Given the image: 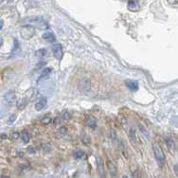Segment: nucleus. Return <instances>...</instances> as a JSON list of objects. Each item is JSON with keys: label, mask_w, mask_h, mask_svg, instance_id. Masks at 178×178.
<instances>
[{"label": "nucleus", "mask_w": 178, "mask_h": 178, "mask_svg": "<svg viewBox=\"0 0 178 178\" xmlns=\"http://www.w3.org/2000/svg\"><path fill=\"white\" fill-rule=\"evenodd\" d=\"M152 149H154V154L155 156V159L160 166H164L166 163V156L163 152V150L159 145V143L154 142L152 143Z\"/></svg>", "instance_id": "1"}, {"label": "nucleus", "mask_w": 178, "mask_h": 178, "mask_svg": "<svg viewBox=\"0 0 178 178\" xmlns=\"http://www.w3.org/2000/svg\"><path fill=\"white\" fill-rule=\"evenodd\" d=\"M26 21H28L30 24H33L37 26L40 30H44V29H47V24L45 22V20H43L40 17H30L26 19Z\"/></svg>", "instance_id": "2"}, {"label": "nucleus", "mask_w": 178, "mask_h": 178, "mask_svg": "<svg viewBox=\"0 0 178 178\" xmlns=\"http://www.w3.org/2000/svg\"><path fill=\"white\" fill-rule=\"evenodd\" d=\"M35 33V30L31 26H25L21 30V35L25 40H29L30 39Z\"/></svg>", "instance_id": "3"}, {"label": "nucleus", "mask_w": 178, "mask_h": 178, "mask_svg": "<svg viewBox=\"0 0 178 178\" xmlns=\"http://www.w3.org/2000/svg\"><path fill=\"white\" fill-rule=\"evenodd\" d=\"M52 52H53V55L57 60H61V59L63 58V54H64L62 45H60V44L53 45L52 46Z\"/></svg>", "instance_id": "4"}, {"label": "nucleus", "mask_w": 178, "mask_h": 178, "mask_svg": "<svg viewBox=\"0 0 178 178\" xmlns=\"http://www.w3.org/2000/svg\"><path fill=\"white\" fill-rule=\"evenodd\" d=\"M97 171L100 177H105V172H104V164L103 161L100 157L97 158Z\"/></svg>", "instance_id": "5"}, {"label": "nucleus", "mask_w": 178, "mask_h": 178, "mask_svg": "<svg viewBox=\"0 0 178 178\" xmlns=\"http://www.w3.org/2000/svg\"><path fill=\"white\" fill-rule=\"evenodd\" d=\"M5 99H6L7 103H9V105H12L15 101V93L13 91L8 92L5 95Z\"/></svg>", "instance_id": "6"}, {"label": "nucleus", "mask_w": 178, "mask_h": 178, "mask_svg": "<svg viewBox=\"0 0 178 178\" xmlns=\"http://www.w3.org/2000/svg\"><path fill=\"white\" fill-rule=\"evenodd\" d=\"M126 86L131 91H137L138 89V82L135 81H126Z\"/></svg>", "instance_id": "7"}, {"label": "nucleus", "mask_w": 178, "mask_h": 178, "mask_svg": "<svg viewBox=\"0 0 178 178\" xmlns=\"http://www.w3.org/2000/svg\"><path fill=\"white\" fill-rule=\"evenodd\" d=\"M128 8H129V10H131L133 12L138 11L139 9L138 1V0H129L128 1Z\"/></svg>", "instance_id": "8"}, {"label": "nucleus", "mask_w": 178, "mask_h": 178, "mask_svg": "<svg viewBox=\"0 0 178 178\" xmlns=\"http://www.w3.org/2000/svg\"><path fill=\"white\" fill-rule=\"evenodd\" d=\"M47 98H42L38 103L35 104V109L37 111H41L42 109H44L47 106Z\"/></svg>", "instance_id": "9"}, {"label": "nucleus", "mask_w": 178, "mask_h": 178, "mask_svg": "<svg viewBox=\"0 0 178 178\" xmlns=\"http://www.w3.org/2000/svg\"><path fill=\"white\" fill-rule=\"evenodd\" d=\"M43 39L46 40L47 42H48V43H53V42H55L56 38L54 36V34L52 32H45L43 34Z\"/></svg>", "instance_id": "10"}, {"label": "nucleus", "mask_w": 178, "mask_h": 178, "mask_svg": "<svg viewBox=\"0 0 178 178\" xmlns=\"http://www.w3.org/2000/svg\"><path fill=\"white\" fill-rule=\"evenodd\" d=\"M107 168H108V169H109V172H110V174H111V176L116 177V176H117V168H116V166L111 162V161H108V162H107Z\"/></svg>", "instance_id": "11"}, {"label": "nucleus", "mask_w": 178, "mask_h": 178, "mask_svg": "<svg viewBox=\"0 0 178 178\" xmlns=\"http://www.w3.org/2000/svg\"><path fill=\"white\" fill-rule=\"evenodd\" d=\"M166 144H167L168 149L169 150V152H171L172 154H173V152H175V143H174V141L171 138H166Z\"/></svg>", "instance_id": "12"}, {"label": "nucleus", "mask_w": 178, "mask_h": 178, "mask_svg": "<svg viewBox=\"0 0 178 178\" xmlns=\"http://www.w3.org/2000/svg\"><path fill=\"white\" fill-rule=\"evenodd\" d=\"M20 52V46H19V43L17 40H14V46H13V49H12V56H15L17 53Z\"/></svg>", "instance_id": "13"}, {"label": "nucleus", "mask_w": 178, "mask_h": 178, "mask_svg": "<svg viewBox=\"0 0 178 178\" xmlns=\"http://www.w3.org/2000/svg\"><path fill=\"white\" fill-rule=\"evenodd\" d=\"M21 138H22V140H23L25 143H28V142L30 141V134L29 132L24 131V132H22V134H21Z\"/></svg>", "instance_id": "14"}, {"label": "nucleus", "mask_w": 178, "mask_h": 178, "mask_svg": "<svg viewBox=\"0 0 178 178\" xmlns=\"http://www.w3.org/2000/svg\"><path fill=\"white\" fill-rule=\"evenodd\" d=\"M47 50L46 48H41V49H38L35 52V55L38 58H44L47 55Z\"/></svg>", "instance_id": "15"}, {"label": "nucleus", "mask_w": 178, "mask_h": 178, "mask_svg": "<svg viewBox=\"0 0 178 178\" xmlns=\"http://www.w3.org/2000/svg\"><path fill=\"white\" fill-rule=\"evenodd\" d=\"M79 86H82V89L83 90H88L89 88V86H90V83H89V81L87 79H83L80 82V84Z\"/></svg>", "instance_id": "16"}, {"label": "nucleus", "mask_w": 178, "mask_h": 178, "mask_svg": "<svg viewBox=\"0 0 178 178\" xmlns=\"http://www.w3.org/2000/svg\"><path fill=\"white\" fill-rule=\"evenodd\" d=\"M16 104H17V108L18 109L22 110V109H24L25 107H26V105H27V100L25 99H22L18 100Z\"/></svg>", "instance_id": "17"}, {"label": "nucleus", "mask_w": 178, "mask_h": 178, "mask_svg": "<svg viewBox=\"0 0 178 178\" xmlns=\"http://www.w3.org/2000/svg\"><path fill=\"white\" fill-rule=\"evenodd\" d=\"M38 97H39V91L37 89H35L34 91H33V93H32V97L30 99V101H34Z\"/></svg>", "instance_id": "18"}, {"label": "nucleus", "mask_w": 178, "mask_h": 178, "mask_svg": "<svg viewBox=\"0 0 178 178\" xmlns=\"http://www.w3.org/2000/svg\"><path fill=\"white\" fill-rule=\"evenodd\" d=\"M87 123H88V125L91 127V128H96V126H97L96 121H95L94 120H93V118H89L88 121H87Z\"/></svg>", "instance_id": "19"}, {"label": "nucleus", "mask_w": 178, "mask_h": 178, "mask_svg": "<svg viewBox=\"0 0 178 178\" xmlns=\"http://www.w3.org/2000/svg\"><path fill=\"white\" fill-rule=\"evenodd\" d=\"M75 156H76V158L81 159V158H82V157L84 156V152H82V151H78V152L75 154Z\"/></svg>", "instance_id": "20"}, {"label": "nucleus", "mask_w": 178, "mask_h": 178, "mask_svg": "<svg viewBox=\"0 0 178 178\" xmlns=\"http://www.w3.org/2000/svg\"><path fill=\"white\" fill-rule=\"evenodd\" d=\"M70 117H71V116H70V114L67 112V111H65L63 113V118H64V120H70Z\"/></svg>", "instance_id": "21"}, {"label": "nucleus", "mask_w": 178, "mask_h": 178, "mask_svg": "<svg viewBox=\"0 0 178 178\" xmlns=\"http://www.w3.org/2000/svg\"><path fill=\"white\" fill-rule=\"evenodd\" d=\"M50 121H51V118L50 117H44L43 120H41V122L43 124H45V125H47L48 123H50Z\"/></svg>", "instance_id": "22"}, {"label": "nucleus", "mask_w": 178, "mask_h": 178, "mask_svg": "<svg viewBox=\"0 0 178 178\" xmlns=\"http://www.w3.org/2000/svg\"><path fill=\"white\" fill-rule=\"evenodd\" d=\"M130 137H131V138H132V140H133L134 142L137 141V135H135V134H134V132L133 130L130 132Z\"/></svg>", "instance_id": "23"}, {"label": "nucleus", "mask_w": 178, "mask_h": 178, "mask_svg": "<svg viewBox=\"0 0 178 178\" xmlns=\"http://www.w3.org/2000/svg\"><path fill=\"white\" fill-rule=\"evenodd\" d=\"M139 129H140V131H141L142 133H144V134H145L147 138H149V133L146 131V129L144 128V127H142L141 125H139Z\"/></svg>", "instance_id": "24"}, {"label": "nucleus", "mask_w": 178, "mask_h": 178, "mask_svg": "<svg viewBox=\"0 0 178 178\" xmlns=\"http://www.w3.org/2000/svg\"><path fill=\"white\" fill-rule=\"evenodd\" d=\"M50 72H51V69H50V68H45L44 71H43V74H42V77H44V76L48 75Z\"/></svg>", "instance_id": "25"}, {"label": "nucleus", "mask_w": 178, "mask_h": 178, "mask_svg": "<svg viewBox=\"0 0 178 178\" xmlns=\"http://www.w3.org/2000/svg\"><path fill=\"white\" fill-rule=\"evenodd\" d=\"M15 118H16V116H15V115H12V116L9 117V120H8V122H9V123H12V122L15 120Z\"/></svg>", "instance_id": "26"}, {"label": "nucleus", "mask_w": 178, "mask_h": 178, "mask_svg": "<svg viewBox=\"0 0 178 178\" xmlns=\"http://www.w3.org/2000/svg\"><path fill=\"white\" fill-rule=\"evenodd\" d=\"M65 133H66V129L65 128V127H61L60 131L58 132V134H65Z\"/></svg>", "instance_id": "27"}, {"label": "nucleus", "mask_w": 178, "mask_h": 178, "mask_svg": "<svg viewBox=\"0 0 178 178\" xmlns=\"http://www.w3.org/2000/svg\"><path fill=\"white\" fill-rule=\"evenodd\" d=\"M18 137H19V134H18L17 132H14V133H12V138H14V139H17V138H18Z\"/></svg>", "instance_id": "28"}, {"label": "nucleus", "mask_w": 178, "mask_h": 178, "mask_svg": "<svg viewBox=\"0 0 178 178\" xmlns=\"http://www.w3.org/2000/svg\"><path fill=\"white\" fill-rule=\"evenodd\" d=\"M173 169H174V173H175L176 176L178 177V164L174 165V167H173Z\"/></svg>", "instance_id": "29"}, {"label": "nucleus", "mask_w": 178, "mask_h": 178, "mask_svg": "<svg viewBox=\"0 0 178 178\" xmlns=\"http://www.w3.org/2000/svg\"><path fill=\"white\" fill-rule=\"evenodd\" d=\"M55 124H60V122H61V120H60V117H55L54 118V121H53Z\"/></svg>", "instance_id": "30"}, {"label": "nucleus", "mask_w": 178, "mask_h": 178, "mask_svg": "<svg viewBox=\"0 0 178 178\" xmlns=\"http://www.w3.org/2000/svg\"><path fill=\"white\" fill-rule=\"evenodd\" d=\"M45 64H46V63H44V62H42V63H39V64L37 65L38 66H36V68H35V69H37V70H38V69L40 68V67H42V65H45Z\"/></svg>", "instance_id": "31"}, {"label": "nucleus", "mask_w": 178, "mask_h": 178, "mask_svg": "<svg viewBox=\"0 0 178 178\" xmlns=\"http://www.w3.org/2000/svg\"><path fill=\"white\" fill-rule=\"evenodd\" d=\"M3 29V20H1V30Z\"/></svg>", "instance_id": "32"}]
</instances>
